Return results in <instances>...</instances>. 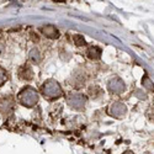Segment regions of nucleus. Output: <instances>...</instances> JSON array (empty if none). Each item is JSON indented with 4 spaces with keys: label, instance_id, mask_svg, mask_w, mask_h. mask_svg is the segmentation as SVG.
<instances>
[{
    "label": "nucleus",
    "instance_id": "f257e3e1",
    "mask_svg": "<svg viewBox=\"0 0 154 154\" xmlns=\"http://www.w3.org/2000/svg\"><path fill=\"white\" fill-rule=\"evenodd\" d=\"M19 101L23 106H27V107H31L33 106L37 100H38V96H37V93L35 91V89L32 88H25L21 90V93L19 94L17 96Z\"/></svg>",
    "mask_w": 154,
    "mask_h": 154
},
{
    "label": "nucleus",
    "instance_id": "f03ea898",
    "mask_svg": "<svg viewBox=\"0 0 154 154\" xmlns=\"http://www.w3.org/2000/svg\"><path fill=\"white\" fill-rule=\"evenodd\" d=\"M42 93L48 99H57L62 95L60 86L54 80H49V82L45 83L43 86H42Z\"/></svg>",
    "mask_w": 154,
    "mask_h": 154
},
{
    "label": "nucleus",
    "instance_id": "7ed1b4c3",
    "mask_svg": "<svg viewBox=\"0 0 154 154\" xmlns=\"http://www.w3.org/2000/svg\"><path fill=\"white\" fill-rule=\"evenodd\" d=\"M69 104L75 109H82L85 104V97L83 95H79V94L72 95L69 99Z\"/></svg>",
    "mask_w": 154,
    "mask_h": 154
},
{
    "label": "nucleus",
    "instance_id": "20e7f679",
    "mask_svg": "<svg viewBox=\"0 0 154 154\" xmlns=\"http://www.w3.org/2000/svg\"><path fill=\"white\" fill-rule=\"evenodd\" d=\"M19 76H20L21 79H26V80L31 79L32 78V70H31V68L29 66L21 67L20 70H19Z\"/></svg>",
    "mask_w": 154,
    "mask_h": 154
},
{
    "label": "nucleus",
    "instance_id": "39448f33",
    "mask_svg": "<svg viewBox=\"0 0 154 154\" xmlns=\"http://www.w3.org/2000/svg\"><path fill=\"white\" fill-rule=\"evenodd\" d=\"M42 32H43L45 36H47L49 38H56L59 35L58 33V30L56 27H53V26H46V27H43L42 29Z\"/></svg>",
    "mask_w": 154,
    "mask_h": 154
},
{
    "label": "nucleus",
    "instance_id": "423d86ee",
    "mask_svg": "<svg viewBox=\"0 0 154 154\" xmlns=\"http://www.w3.org/2000/svg\"><path fill=\"white\" fill-rule=\"evenodd\" d=\"M109 88H110V90L112 93H121V90L123 89V85H122V83L120 80H112L110 83Z\"/></svg>",
    "mask_w": 154,
    "mask_h": 154
},
{
    "label": "nucleus",
    "instance_id": "0eeeda50",
    "mask_svg": "<svg viewBox=\"0 0 154 154\" xmlns=\"http://www.w3.org/2000/svg\"><path fill=\"white\" fill-rule=\"evenodd\" d=\"M88 54H89V57H90L91 59H99L100 56H101V49L97 48V47H94V46H93V47L89 48Z\"/></svg>",
    "mask_w": 154,
    "mask_h": 154
},
{
    "label": "nucleus",
    "instance_id": "6e6552de",
    "mask_svg": "<svg viewBox=\"0 0 154 154\" xmlns=\"http://www.w3.org/2000/svg\"><path fill=\"white\" fill-rule=\"evenodd\" d=\"M30 59H31L33 63H40V60H41L40 52H38L37 49H32L31 53H30Z\"/></svg>",
    "mask_w": 154,
    "mask_h": 154
},
{
    "label": "nucleus",
    "instance_id": "1a4fd4ad",
    "mask_svg": "<svg viewBox=\"0 0 154 154\" xmlns=\"http://www.w3.org/2000/svg\"><path fill=\"white\" fill-rule=\"evenodd\" d=\"M8 80V75H6V72L0 68V86H3L5 84V82Z\"/></svg>",
    "mask_w": 154,
    "mask_h": 154
},
{
    "label": "nucleus",
    "instance_id": "9d476101",
    "mask_svg": "<svg viewBox=\"0 0 154 154\" xmlns=\"http://www.w3.org/2000/svg\"><path fill=\"white\" fill-rule=\"evenodd\" d=\"M74 42L76 46H84L85 45V40L83 36H79V35H75L74 36Z\"/></svg>",
    "mask_w": 154,
    "mask_h": 154
},
{
    "label": "nucleus",
    "instance_id": "9b49d317",
    "mask_svg": "<svg viewBox=\"0 0 154 154\" xmlns=\"http://www.w3.org/2000/svg\"><path fill=\"white\" fill-rule=\"evenodd\" d=\"M10 106H11V104H10L9 101H8V102H6V100H5V101H0V111H2V112L8 111Z\"/></svg>",
    "mask_w": 154,
    "mask_h": 154
},
{
    "label": "nucleus",
    "instance_id": "f8f14e48",
    "mask_svg": "<svg viewBox=\"0 0 154 154\" xmlns=\"http://www.w3.org/2000/svg\"><path fill=\"white\" fill-rule=\"evenodd\" d=\"M3 49H4V47H3L2 45H0V56H2V54H3Z\"/></svg>",
    "mask_w": 154,
    "mask_h": 154
}]
</instances>
